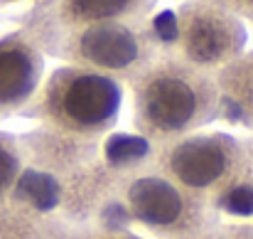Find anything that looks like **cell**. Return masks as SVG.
I'll return each instance as SVG.
<instances>
[{
	"label": "cell",
	"instance_id": "9a60e30c",
	"mask_svg": "<svg viewBox=\"0 0 253 239\" xmlns=\"http://www.w3.org/2000/svg\"><path fill=\"white\" fill-rule=\"evenodd\" d=\"M49 0H0V7H17V5H27L30 15H35L37 10H42Z\"/></svg>",
	"mask_w": 253,
	"mask_h": 239
},
{
	"label": "cell",
	"instance_id": "277c9868",
	"mask_svg": "<svg viewBox=\"0 0 253 239\" xmlns=\"http://www.w3.org/2000/svg\"><path fill=\"white\" fill-rule=\"evenodd\" d=\"M123 202L130 225H140L150 239H211L221 225L209 197L172 182L150 163L130 173Z\"/></svg>",
	"mask_w": 253,
	"mask_h": 239
},
{
	"label": "cell",
	"instance_id": "5bb4252c",
	"mask_svg": "<svg viewBox=\"0 0 253 239\" xmlns=\"http://www.w3.org/2000/svg\"><path fill=\"white\" fill-rule=\"evenodd\" d=\"M211 239H253V225H234V227H216Z\"/></svg>",
	"mask_w": 253,
	"mask_h": 239
},
{
	"label": "cell",
	"instance_id": "5b68a950",
	"mask_svg": "<svg viewBox=\"0 0 253 239\" xmlns=\"http://www.w3.org/2000/svg\"><path fill=\"white\" fill-rule=\"evenodd\" d=\"M241 158V138L224 131H194L172 141L153 143L150 165L172 182L214 200L234 178Z\"/></svg>",
	"mask_w": 253,
	"mask_h": 239
},
{
	"label": "cell",
	"instance_id": "30bf717a",
	"mask_svg": "<svg viewBox=\"0 0 253 239\" xmlns=\"http://www.w3.org/2000/svg\"><path fill=\"white\" fill-rule=\"evenodd\" d=\"M211 205L219 215L253 217V136L241 138V158L234 178L214 195Z\"/></svg>",
	"mask_w": 253,
	"mask_h": 239
},
{
	"label": "cell",
	"instance_id": "3957f363",
	"mask_svg": "<svg viewBox=\"0 0 253 239\" xmlns=\"http://www.w3.org/2000/svg\"><path fill=\"white\" fill-rule=\"evenodd\" d=\"M123 106V84L84 67H59L42 77L37 91L20 111L40 126L77 138L103 141Z\"/></svg>",
	"mask_w": 253,
	"mask_h": 239
},
{
	"label": "cell",
	"instance_id": "6da1fadb",
	"mask_svg": "<svg viewBox=\"0 0 253 239\" xmlns=\"http://www.w3.org/2000/svg\"><path fill=\"white\" fill-rule=\"evenodd\" d=\"M130 91L133 126L150 143L202 131L221 116L216 74L197 69L169 52L155 57L130 81Z\"/></svg>",
	"mask_w": 253,
	"mask_h": 239
},
{
	"label": "cell",
	"instance_id": "52a82bcc",
	"mask_svg": "<svg viewBox=\"0 0 253 239\" xmlns=\"http://www.w3.org/2000/svg\"><path fill=\"white\" fill-rule=\"evenodd\" d=\"M158 0H49L32 17V35L77 30L103 22H138L148 20Z\"/></svg>",
	"mask_w": 253,
	"mask_h": 239
},
{
	"label": "cell",
	"instance_id": "7c38bea8",
	"mask_svg": "<svg viewBox=\"0 0 253 239\" xmlns=\"http://www.w3.org/2000/svg\"><path fill=\"white\" fill-rule=\"evenodd\" d=\"M52 239H145L130 230H98V227H74L59 222Z\"/></svg>",
	"mask_w": 253,
	"mask_h": 239
},
{
	"label": "cell",
	"instance_id": "8fae6325",
	"mask_svg": "<svg viewBox=\"0 0 253 239\" xmlns=\"http://www.w3.org/2000/svg\"><path fill=\"white\" fill-rule=\"evenodd\" d=\"M22 168H25V160L20 153L17 138L0 131V197L10 195V190L15 187Z\"/></svg>",
	"mask_w": 253,
	"mask_h": 239
},
{
	"label": "cell",
	"instance_id": "ba28073f",
	"mask_svg": "<svg viewBox=\"0 0 253 239\" xmlns=\"http://www.w3.org/2000/svg\"><path fill=\"white\" fill-rule=\"evenodd\" d=\"M44 77V55L30 35L0 40V119L20 114Z\"/></svg>",
	"mask_w": 253,
	"mask_h": 239
},
{
	"label": "cell",
	"instance_id": "4fadbf2b",
	"mask_svg": "<svg viewBox=\"0 0 253 239\" xmlns=\"http://www.w3.org/2000/svg\"><path fill=\"white\" fill-rule=\"evenodd\" d=\"M204 2H211L231 15H244V17H251L253 20V0H204Z\"/></svg>",
	"mask_w": 253,
	"mask_h": 239
},
{
	"label": "cell",
	"instance_id": "7a4b0ae2",
	"mask_svg": "<svg viewBox=\"0 0 253 239\" xmlns=\"http://www.w3.org/2000/svg\"><path fill=\"white\" fill-rule=\"evenodd\" d=\"M172 37V15L163 12L155 20L103 22L77 30H57L32 37L44 52L67 60L74 67L93 69L113 79L133 81L155 57L168 52Z\"/></svg>",
	"mask_w": 253,
	"mask_h": 239
},
{
	"label": "cell",
	"instance_id": "9c48e42d",
	"mask_svg": "<svg viewBox=\"0 0 253 239\" xmlns=\"http://www.w3.org/2000/svg\"><path fill=\"white\" fill-rule=\"evenodd\" d=\"M59 222L57 215L40 212L15 195L0 197V239H52Z\"/></svg>",
	"mask_w": 253,
	"mask_h": 239
},
{
	"label": "cell",
	"instance_id": "8992f818",
	"mask_svg": "<svg viewBox=\"0 0 253 239\" xmlns=\"http://www.w3.org/2000/svg\"><path fill=\"white\" fill-rule=\"evenodd\" d=\"M172 17L174 35L168 52L197 69L219 74L226 64L239 60L246 45L241 20L211 2L187 0Z\"/></svg>",
	"mask_w": 253,
	"mask_h": 239
}]
</instances>
